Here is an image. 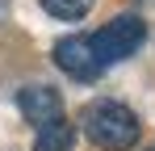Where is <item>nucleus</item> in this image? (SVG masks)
I'll use <instances>...</instances> for the list:
<instances>
[{
	"instance_id": "obj_1",
	"label": "nucleus",
	"mask_w": 155,
	"mask_h": 151,
	"mask_svg": "<svg viewBox=\"0 0 155 151\" xmlns=\"http://www.w3.org/2000/svg\"><path fill=\"white\" fill-rule=\"evenodd\" d=\"M76 126L88 134V143H97L101 151H130L138 143V134H143L134 109H126L122 101H88Z\"/></svg>"
},
{
	"instance_id": "obj_2",
	"label": "nucleus",
	"mask_w": 155,
	"mask_h": 151,
	"mask_svg": "<svg viewBox=\"0 0 155 151\" xmlns=\"http://www.w3.org/2000/svg\"><path fill=\"white\" fill-rule=\"evenodd\" d=\"M143 42H147V21H143L138 13H122V17H113V21L105 25V29L92 34V50H97V59H101L105 67L130 59Z\"/></svg>"
},
{
	"instance_id": "obj_3",
	"label": "nucleus",
	"mask_w": 155,
	"mask_h": 151,
	"mask_svg": "<svg viewBox=\"0 0 155 151\" xmlns=\"http://www.w3.org/2000/svg\"><path fill=\"white\" fill-rule=\"evenodd\" d=\"M54 63H59V72H67L71 80H84V84L105 72V63L97 59V50H92V38H84V34L63 38L54 46Z\"/></svg>"
},
{
	"instance_id": "obj_4",
	"label": "nucleus",
	"mask_w": 155,
	"mask_h": 151,
	"mask_svg": "<svg viewBox=\"0 0 155 151\" xmlns=\"http://www.w3.org/2000/svg\"><path fill=\"white\" fill-rule=\"evenodd\" d=\"M17 109H21L25 122H46L54 113H63V97H59V88H51V84H25L17 92Z\"/></svg>"
},
{
	"instance_id": "obj_5",
	"label": "nucleus",
	"mask_w": 155,
	"mask_h": 151,
	"mask_svg": "<svg viewBox=\"0 0 155 151\" xmlns=\"http://www.w3.org/2000/svg\"><path fill=\"white\" fill-rule=\"evenodd\" d=\"M76 139H80V126L67 122L63 113H54L46 122H38V130H34V151H71Z\"/></svg>"
},
{
	"instance_id": "obj_6",
	"label": "nucleus",
	"mask_w": 155,
	"mask_h": 151,
	"mask_svg": "<svg viewBox=\"0 0 155 151\" xmlns=\"http://www.w3.org/2000/svg\"><path fill=\"white\" fill-rule=\"evenodd\" d=\"M42 8L59 17V21H80L88 8H92V0H42Z\"/></svg>"
},
{
	"instance_id": "obj_7",
	"label": "nucleus",
	"mask_w": 155,
	"mask_h": 151,
	"mask_svg": "<svg viewBox=\"0 0 155 151\" xmlns=\"http://www.w3.org/2000/svg\"><path fill=\"white\" fill-rule=\"evenodd\" d=\"M4 13H8V4H4V0H0V17H4Z\"/></svg>"
},
{
	"instance_id": "obj_8",
	"label": "nucleus",
	"mask_w": 155,
	"mask_h": 151,
	"mask_svg": "<svg viewBox=\"0 0 155 151\" xmlns=\"http://www.w3.org/2000/svg\"><path fill=\"white\" fill-rule=\"evenodd\" d=\"M151 151H155V147H151Z\"/></svg>"
}]
</instances>
